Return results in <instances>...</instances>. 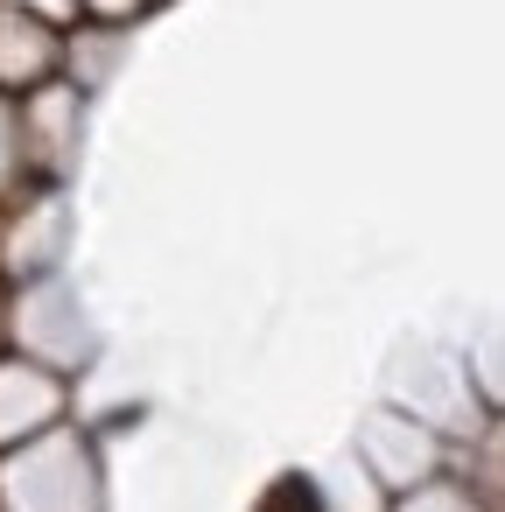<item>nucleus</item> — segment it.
Here are the masks:
<instances>
[{
  "mask_svg": "<svg viewBox=\"0 0 505 512\" xmlns=\"http://www.w3.org/2000/svg\"><path fill=\"white\" fill-rule=\"evenodd\" d=\"M50 57H57V43H50V29H43V15H29V8H0V78H8V85L43 78Z\"/></svg>",
  "mask_w": 505,
  "mask_h": 512,
  "instance_id": "obj_1",
  "label": "nucleus"
},
{
  "mask_svg": "<svg viewBox=\"0 0 505 512\" xmlns=\"http://www.w3.org/2000/svg\"><path fill=\"white\" fill-rule=\"evenodd\" d=\"M22 330L36 337V351H50V358H71V351H85V323H78V309L57 295V309H43V295L22 309Z\"/></svg>",
  "mask_w": 505,
  "mask_h": 512,
  "instance_id": "obj_2",
  "label": "nucleus"
},
{
  "mask_svg": "<svg viewBox=\"0 0 505 512\" xmlns=\"http://www.w3.org/2000/svg\"><path fill=\"white\" fill-rule=\"evenodd\" d=\"M92 8H106V15H127V8H134V0H92Z\"/></svg>",
  "mask_w": 505,
  "mask_h": 512,
  "instance_id": "obj_5",
  "label": "nucleus"
},
{
  "mask_svg": "<svg viewBox=\"0 0 505 512\" xmlns=\"http://www.w3.org/2000/svg\"><path fill=\"white\" fill-rule=\"evenodd\" d=\"M29 15H71V0H22Z\"/></svg>",
  "mask_w": 505,
  "mask_h": 512,
  "instance_id": "obj_4",
  "label": "nucleus"
},
{
  "mask_svg": "<svg viewBox=\"0 0 505 512\" xmlns=\"http://www.w3.org/2000/svg\"><path fill=\"white\" fill-rule=\"evenodd\" d=\"M8 162H15V120H8V106H0V176H8Z\"/></svg>",
  "mask_w": 505,
  "mask_h": 512,
  "instance_id": "obj_3",
  "label": "nucleus"
}]
</instances>
